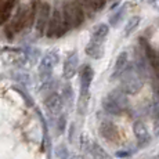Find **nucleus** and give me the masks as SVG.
<instances>
[{
  "label": "nucleus",
  "mask_w": 159,
  "mask_h": 159,
  "mask_svg": "<svg viewBox=\"0 0 159 159\" xmlns=\"http://www.w3.org/2000/svg\"><path fill=\"white\" fill-rule=\"evenodd\" d=\"M144 86V72L134 62H129L120 76V89L127 94H137Z\"/></svg>",
  "instance_id": "1"
},
{
  "label": "nucleus",
  "mask_w": 159,
  "mask_h": 159,
  "mask_svg": "<svg viewBox=\"0 0 159 159\" xmlns=\"http://www.w3.org/2000/svg\"><path fill=\"white\" fill-rule=\"evenodd\" d=\"M108 32H109V26L107 25V24H100V25H97L96 28L93 29V32H91V40L104 43L105 38L108 36Z\"/></svg>",
  "instance_id": "16"
},
{
  "label": "nucleus",
  "mask_w": 159,
  "mask_h": 159,
  "mask_svg": "<svg viewBox=\"0 0 159 159\" xmlns=\"http://www.w3.org/2000/svg\"><path fill=\"white\" fill-rule=\"evenodd\" d=\"M90 152L94 159H111L109 155L105 152V149L100 144H97V143H93V144L90 145Z\"/></svg>",
  "instance_id": "18"
},
{
  "label": "nucleus",
  "mask_w": 159,
  "mask_h": 159,
  "mask_svg": "<svg viewBox=\"0 0 159 159\" xmlns=\"http://www.w3.org/2000/svg\"><path fill=\"white\" fill-rule=\"evenodd\" d=\"M65 129V116H61L58 120V133H62Z\"/></svg>",
  "instance_id": "24"
},
{
  "label": "nucleus",
  "mask_w": 159,
  "mask_h": 159,
  "mask_svg": "<svg viewBox=\"0 0 159 159\" xmlns=\"http://www.w3.org/2000/svg\"><path fill=\"white\" fill-rule=\"evenodd\" d=\"M28 20H29V10L28 8L26 7L18 8L17 14H15V17L13 18V21H11L10 26L7 28V29H10V35L20 32L22 28L28 26Z\"/></svg>",
  "instance_id": "9"
},
{
  "label": "nucleus",
  "mask_w": 159,
  "mask_h": 159,
  "mask_svg": "<svg viewBox=\"0 0 159 159\" xmlns=\"http://www.w3.org/2000/svg\"><path fill=\"white\" fill-rule=\"evenodd\" d=\"M94 78V71L90 65H83L80 69V96H79V112L84 114L89 102V91Z\"/></svg>",
  "instance_id": "3"
},
{
  "label": "nucleus",
  "mask_w": 159,
  "mask_h": 159,
  "mask_svg": "<svg viewBox=\"0 0 159 159\" xmlns=\"http://www.w3.org/2000/svg\"><path fill=\"white\" fill-rule=\"evenodd\" d=\"M62 13H64V18H65L69 29L78 28V26L82 25V22L84 21L83 7L80 6V3H79L78 0L65 3V6L62 7Z\"/></svg>",
  "instance_id": "4"
},
{
  "label": "nucleus",
  "mask_w": 159,
  "mask_h": 159,
  "mask_svg": "<svg viewBox=\"0 0 159 159\" xmlns=\"http://www.w3.org/2000/svg\"><path fill=\"white\" fill-rule=\"evenodd\" d=\"M72 98V90L69 86H65L64 87V100H68V101H71Z\"/></svg>",
  "instance_id": "23"
},
{
  "label": "nucleus",
  "mask_w": 159,
  "mask_h": 159,
  "mask_svg": "<svg viewBox=\"0 0 159 159\" xmlns=\"http://www.w3.org/2000/svg\"><path fill=\"white\" fill-rule=\"evenodd\" d=\"M102 108L105 112L111 115H120L129 108V98L127 93L122 89H116L108 93L102 100Z\"/></svg>",
  "instance_id": "2"
},
{
  "label": "nucleus",
  "mask_w": 159,
  "mask_h": 159,
  "mask_svg": "<svg viewBox=\"0 0 159 159\" xmlns=\"http://www.w3.org/2000/svg\"><path fill=\"white\" fill-rule=\"evenodd\" d=\"M2 58L6 64H10V65H15V66H21V68L30 65L28 54H26V50L6 47V48L2 50Z\"/></svg>",
  "instance_id": "6"
},
{
  "label": "nucleus",
  "mask_w": 159,
  "mask_h": 159,
  "mask_svg": "<svg viewBox=\"0 0 159 159\" xmlns=\"http://www.w3.org/2000/svg\"><path fill=\"white\" fill-rule=\"evenodd\" d=\"M68 29L69 28L65 18H64V13L60 8H54L53 14L50 17V21H48L47 30H46L47 38H61L64 33H66Z\"/></svg>",
  "instance_id": "5"
},
{
  "label": "nucleus",
  "mask_w": 159,
  "mask_h": 159,
  "mask_svg": "<svg viewBox=\"0 0 159 159\" xmlns=\"http://www.w3.org/2000/svg\"><path fill=\"white\" fill-rule=\"evenodd\" d=\"M78 65H79V56L76 51H71L66 56L65 61H64V66H62V75L65 79H72L75 76L76 71H78Z\"/></svg>",
  "instance_id": "10"
},
{
  "label": "nucleus",
  "mask_w": 159,
  "mask_h": 159,
  "mask_svg": "<svg viewBox=\"0 0 159 159\" xmlns=\"http://www.w3.org/2000/svg\"><path fill=\"white\" fill-rule=\"evenodd\" d=\"M129 65V57H127V53L123 51L120 53L116 58V62H115V66H114V72H112V79H116V78H120L122 73L125 72V69L127 68Z\"/></svg>",
  "instance_id": "14"
},
{
  "label": "nucleus",
  "mask_w": 159,
  "mask_h": 159,
  "mask_svg": "<svg viewBox=\"0 0 159 159\" xmlns=\"http://www.w3.org/2000/svg\"><path fill=\"white\" fill-rule=\"evenodd\" d=\"M130 155V151H122V152H116V157L118 158H126Z\"/></svg>",
  "instance_id": "25"
},
{
  "label": "nucleus",
  "mask_w": 159,
  "mask_h": 159,
  "mask_svg": "<svg viewBox=\"0 0 159 159\" xmlns=\"http://www.w3.org/2000/svg\"><path fill=\"white\" fill-rule=\"evenodd\" d=\"M151 2V6L155 8V10L159 11V0H149Z\"/></svg>",
  "instance_id": "26"
},
{
  "label": "nucleus",
  "mask_w": 159,
  "mask_h": 159,
  "mask_svg": "<svg viewBox=\"0 0 159 159\" xmlns=\"http://www.w3.org/2000/svg\"><path fill=\"white\" fill-rule=\"evenodd\" d=\"M140 24V17H131L129 21H127L126 26H125V36H129L131 33L134 32V30L137 29V26H139Z\"/></svg>",
  "instance_id": "19"
},
{
  "label": "nucleus",
  "mask_w": 159,
  "mask_h": 159,
  "mask_svg": "<svg viewBox=\"0 0 159 159\" xmlns=\"http://www.w3.org/2000/svg\"><path fill=\"white\" fill-rule=\"evenodd\" d=\"M125 13H126V4L122 6V7L119 8L118 11H115V13L111 15V18H109V24H111L112 26H116L122 21V18H123Z\"/></svg>",
  "instance_id": "20"
},
{
  "label": "nucleus",
  "mask_w": 159,
  "mask_h": 159,
  "mask_svg": "<svg viewBox=\"0 0 159 159\" xmlns=\"http://www.w3.org/2000/svg\"><path fill=\"white\" fill-rule=\"evenodd\" d=\"M44 107L50 115H58L62 109V97L58 93H50L44 100Z\"/></svg>",
  "instance_id": "12"
},
{
  "label": "nucleus",
  "mask_w": 159,
  "mask_h": 159,
  "mask_svg": "<svg viewBox=\"0 0 159 159\" xmlns=\"http://www.w3.org/2000/svg\"><path fill=\"white\" fill-rule=\"evenodd\" d=\"M58 61H60V57H58L57 51H50L46 56H43V58L39 62V76H40L42 80H48L51 76V72L54 71V68L57 66Z\"/></svg>",
  "instance_id": "7"
},
{
  "label": "nucleus",
  "mask_w": 159,
  "mask_h": 159,
  "mask_svg": "<svg viewBox=\"0 0 159 159\" xmlns=\"http://www.w3.org/2000/svg\"><path fill=\"white\" fill-rule=\"evenodd\" d=\"M152 116H154L157 120H159V96L154 101V104H152Z\"/></svg>",
  "instance_id": "22"
},
{
  "label": "nucleus",
  "mask_w": 159,
  "mask_h": 159,
  "mask_svg": "<svg viewBox=\"0 0 159 159\" xmlns=\"http://www.w3.org/2000/svg\"><path fill=\"white\" fill-rule=\"evenodd\" d=\"M50 17H51L50 4L48 3H42L38 10V15H36V30H38L39 35H43L46 30H47Z\"/></svg>",
  "instance_id": "8"
},
{
  "label": "nucleus",
  "mask_w": 159,
  "mask_h": 159,
  "mask_svg": "<svg viewBox=\"0 0 159 159\" xmlns=\"http://www.w3.org/2000/svg\"><path fill=\"white\" fill-rule=\"evenodd\" d=\"M105 2L107 0H83V3L86 4V7L90 8V10H93V11L101 10L104 6H105Z\"/></svg>",
  "instance_id": "21"
},
{
  "label": "nucleus",
  "mask_w": 159,
  "mask_h": 159,
  "mask_svg": "<svg viewBox=\"0 0 159 159\" xmlns=\"http://www.w3.org/2000/svg\"><path fill=\"white\" fill-rule=\"evenodd\" d=\"M100 134H101L102 139H105L107 141L111 143H116L119 140V137H120L118 126L111 120H105L100 125Z\"/></svg>",
  "instance_id": "11"
},
{
  "label": "nucleus",
  "mask_w": 159,
  "mask_h": 159,
  "mask_svg": "<svg viewBox=\"0 0 159 159\" xmlns=\"http://www.w3.org/2000/svg\"><path fill=\"white\" fill-rule=\"evenodd\" d=\"M84 51H86L89 57L94 58V60H100L104 56V43L90 40L89 44L86 46V48H84Z\"/></svg>",
  "instance_id": "15"
},
{
  "label": "nucleus",
  "mask_w": 159,
  "mask_h": 159,
  "mask_svg": "<svg viewBox=\"0 0 159 159\" xmlns=\"http://www.w3.org/2000/svg\"><path fill=\"white\" fill-rule=\"evenodd\" d=\"M133 131H134L136 139L139 140L140 145H145V144H148V143H149L151 136H149V131H148V129H147V126L144 125V122H141V120L134 122Z\"/></svg>",
  "instance_id": "13"
},
{
  "label": "nucleus",
  "mask_w": 159,
  "mask_h": 159,
  "mask_svg": "<svg viewBox=\"0 0 159 159\" xmlns=\"http://www.w3.org/2000/svg\"><path fill=\"white\" fill-rule=\"evenodd\" d=\"M69 159H82L80 157H72V158H69Z\"/></svg>",
  "instance_id": "27"
},
{
  "label": "nucleus",
  "mask_w": 159,
  "mask_h": 159,
  "mask_svg": "<svg viewBox=\"0 0 159 159\" xmlns=\"http://www.w3.org/2000/svg\"><path fill=\"white\" fill-rule=\"evenodd\" d=\"M14 3L15 0H3V2H0V25L8 20L11 10L14 7Z\"/></svg>",
  "instance_id": "17"
}]
</instances>
